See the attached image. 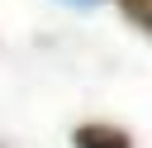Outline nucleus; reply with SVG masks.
I'll return each instance as SVG.
<instances>
[{
    "label": "nucleus",
    "mask_w": 152,
    "mask_h": 148,
    "mask_svg": "<svg viewBox=\"0 0 152 148\" xmlns=\"http://www.w3.org/2000/svg\"><path fill=\"white\" fill-rule=\"evenodd\" d=\"M0 148H5V143H0Z\"/></svg>",
    "instance_id": "nucleus-4"
},
{
    "label": "nucleus",
    "mask_w": 152,
    "mask_h": 148,
    "mask_svg": "<svg viewBox=\"0 0 152 148\" xmlns=\"http://www.w3.org/2000/svg\"><path fill=\"white\" fill-rule=\"evenodd\" d=\"M71 148H138L133 134L124 124H109V119H86L71 129Z\"/></svg>",
    "instance_id": "nucleus-1"
},
{
    "label": "nucleus",
    "mask_w": 152,
    "mask_h": 148,
    "mask_svg": "<svg viewBox=\"0 0 152 148\" xmlns=\"http://www.w3.org/2000/svg\"><path fill=\"white\" fill-rule=\"evenodd\" d=\"M114 10H119L142 38H152V0H114Z\"/></svg>",
    "instance_id": "nucleus-2"
},
{
    "label": "nucleus",
    "mask_w": 152,
    "mask_h": 148,
    "mask_svg": "<svg viewBox=\"0 0 152 148\" xmlns=\"http://www.w3.org/2000/svg\"><path fill=\"white\" fill-rule=\"evenodd\" d=\"M57 5H66V10H95V5H104V0H57Z\"/></svg>",
    "instance_id": "nucleus-3"
}]
</instances>
